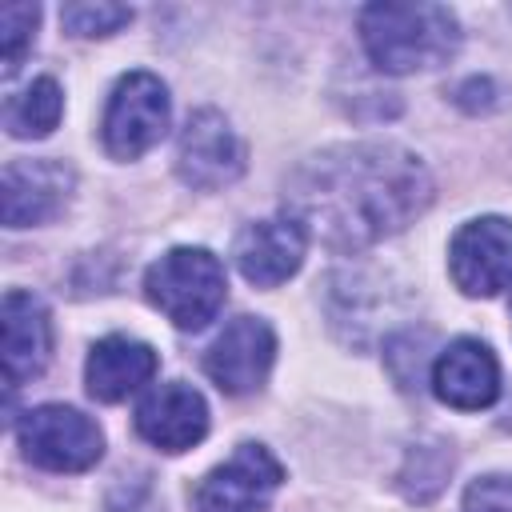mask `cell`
Returning a JSON list of instances; mask_svg holds the SVG:
<instances>
[{
  "mask_svg": "<svg viewBox=\"0 0 512 512\" xmlns=\"http://www.w3.org/2000/svg\"><path fill=\"white\" fill-rule=\"evenodd\" d=\"M428 204V168L420 156L388 140L324 148L284 184V216L340 252L368 248L408 228Z\"/></svg>",
  "mask_w": 512,
  "mask_h": 512,
  "instance_id": "1",
  "label": "cell"
},
{
  "mask_svg": "<svg viewBox=\"0 0 512 512\" xmlns=\"http://www.w3.org/2000/svg\"><path fill=\"white\" fill-rule=\"evenodd\" d=\"M360 40L380 72L440 68L460 48V24L444 4H368L360 8Z\"/></svg>",
  "mask_w": 512,
  "mask_h": 512,
  "instance_id": "2",
  "label": "cell"
},
{
  "mask_svg": "<svg viewBox=\"0 0 512 512\" xmlns=\"http://www.w3.org/2000/svg\"><path fill=\"white\" fill-rule=\"evenodd\" d=\"M144 292L176 328L196 332L224 308V264L208 248H172L144 272Z\"/></svg>",
  "mask_w": 512,
  "mask_h": 512,
  "instance_id": "3",
  "label": "cell"
},
{
  "mask_svg": "<svg viewBox=\"0 0 512 512\" xmlns=\"http://www.w3.org/2000/svg\"><path fill=\"white\" fill-rule=\"evenodd\" d=\"M16 436L24 456L48 472H84L104 456V432L96 428V420L68 404L28 408L16 424Z\"/></svg>",
  "mask_w": 512,
  "mask_h": 512,
  "instance_id": "4",
  "label": "cell"
},
{
  "mask_svg": "<svg viewBox=\"0 0 512 512\" xmlns=\"http://www.w3.org/2000/svg\"><path fill=\"white\" fill-rule=\"evenodd\" d=\"M168 132V88L152 72H128L116 80L104 108V148L116 160H136Z\"/></svg>",
  "mask_w": 512,
  "mask_h": 512,
  "instance_id": "5",
  "label": "cell"
},
{
  "mask_svg": "<svg viewBox=\"0 0 512 512\" xmlns=\"http://www.w3.org/2000/svg\"><path fill=\"white\" fill-rule=\"evenodd\" d=\"M280 480L284 468L264 444H240L192 488V512H268Z\"/></svg>",
  "mask_w": 512,
  "mask_h": 512,
  "instance_id": "6",
  "label": "cell"
},
{
  "mask_svg": "<svg viewBox=\"0 0 512 512\" xmlns=\"http://www.w3.org/2000/svg\"><path fill=\"white\" fill-rule=\"evenodd\" d=\"M448 268L464 296H496L512 284V220H468L448 244Z\"/></svg>",
  "mask_w": 512,
  "mask_h": 512,
  "instance_id": "7",
  "label": "cell"
},
{
  "mask_svg": "<svg viewBox=\"0 0 512 512\" xmlns=\"http://www.w3.org/2000/svg\"><path fill=\"white\" fill-rule=\"evenodd\" d=\"M176 172L188 188L212 192L244 172V144L216 108H196L176 144Z\"/></svg>",
  "mask_w": 512,
  "mask_h": 512,
  "instance_id": "8",
  "label": "cell"
},
{
  "mask_svg": "<svg viewBox=\"0 0 512 512\" xmlns=\"http://www.w3.org/2000/svg\"><path fill=\"white\" fill-rule=\"evenodd\" d=\"M276 360V332L260 316H236L204 352V372L228 396H248L268 380Z\"/></svg>",
  "mask_w": 512,
  "mask_h": 512,
  "instance_id": "9",
  "label": "cell"
},
{
  "mask_svg": "<svg viewBox=\"0 0 512 512\" xmlns=\"http://www.w3.org/2000/svg\"><path fill=\"white\" fill-rule=\"evenodd\" d=\"M72 168L60 160H8L0 176V200H4V224L8 228H32L48 224L64 212L72 196Z\"/></svg>",
  "mask_w": 512,
  "mask_h": 512,
  "instance_id": "10",
  "label": "cell"
},
{
  "mask_svg": "<svg viewBox=\"0 0 512 512\" xmlns=\"http://www.w3.org/2000/svg\"><path fill=\"white\" fill-rule=\"evenodd\" d=\"M304 248H308V232L292 216H272L240 228L232 244V260L248 284L276 288L288 276H296V268L304 264Z\"/></svg>",
  "mask_w": 512,
  "mask_h": 512,
  "instance_id": "11",
  "label": "cell"
},
{
  "mask_svg": "<svg viewBox=\"0 0 512 512\" xmlns=\"http://www.w3.org/2000/svg\"><path fill=\"white\" fill-rule=\"evenodd\" d=\"M432 392L440 404L460 412H480L500 396V364L484 340L460 336L440 348L432 364Z\"/></svg>",
  "mask_w": 512,
  "mask_h": 512,
  "instance_id": "12",
  "label": "cell"
},
{
  "mask_svg": "<svg viewBox=\"0 0 512 512\" xmlns=\"http://www.w3.org/2000/svg\"><path fill=\"white\" fill-rule=\"evenodd\" d=\"M136 432L160 452H188L208 432V404L192 384H156L136 404Z\"/></svg>",
  "mask_w": 512,
  "mask_h": 512,
  "instance_id": "13",
  "label": "cell"
},
{
  "mask_svg": "<svg viewBox=\"0 0 512 512\" xmlns=\"http://www.w3.org/2000/svg\"><path fill=\"white\" fill-rule=\"evenodd\" d=\"M4 380L8 388H20L24 380H36L52 356V316L40 296L12 288L4 296Z\"/></svg>",
  "mask_w": 512,
  "mask_h": 512,
  "instance_id": "14",
  "label": "cell"
},
{
  "mask_svg": "<svg viewBox=\"0 0 512 512\" xmlns=\"http://www.w3.org/2000/svg\"><path fill=\"white\" fill-rule=\"evenodd\" d=\"M160 360L144 340L132 336H104L92 344L88 364H84V380H88V396L100 404H116L124 396H132L136 388H144L156 376Z\"/></svg>",
  "mask_w": 512,
  "mask_h": 512,
  "instance_id": "15",
  "label": "cell"
},
{
  "mask_svg": "<svg viewBox=\"0 0 512 512\" xmlns=\"http://www.w3.org/2000/svg\"><path fill=\"white\" fill-rule=\"evenodd\" d=\"M64 112V92L52 76H36L28 88H20L16 96H8L4 104V128L16 140H40L60 124Z\"/></svg>",
  "mask_w": 512,
  "mask_h": 512,
  "instance_id": "16",
  "label": "cell"
},
{
  "mask_svg": "<svg viewBox=\"0 0 512 512\" xmlns=\"http://www.w3.org/2000/svg\"><path fill=\"white\" fill-rule=\"evenodd\" d=\"M132 20V8L124 4H108V0H96V4H64L60 8V24L72 32V36H112L120 32L124 24Z\"/></svg>",
  "mask_w": 512,
  "mask_h": 512,
  "instance_id": "17",
  "label": "cell"
},
{
  "mask_svg": "<svg viewBox=\"0 0 512 512\" xmlns=\"http://www.w3.org/2000/svg\"><path fill=\"white\" fill-rule=\"evenodd\" d=\"M36 20L40 8L36 4H4L0 8V48H4V72L12 76L24 60V52L36 40Z\"/></svg>",
  "mask_w": 512,
  "mask_h": 512,
  "instance_id": "18",
  "label": "cell"
},
{
  "mask_svg": "<svg viewBox=\"0 0 512 512\" xmlns=\"http://www.w3.org/2000/svg\"><path fill=\"white\" fill-rule=\"evenodd\" d=\"M464 512H512V476H480L464 492Z\"/></svg>",
  "mask_w": 512,
  "mask_h": 512,
  "instance_id": "19",
  "label": "cell"
},
{
  "mask_svg": "<svg viewBox=\"0 0 512 512\" xmlns=\"http://www.w3.org/2000/svg\"><path fill=\"white\" fill-rule=\"evenodd\" d=\"M108 512H160V500L152 492V484H120L108 496Z\"/></svg>",
  "mask_w": 512,
  "mask_h": 512,
  "instance_id": "20",
  "label": "cell"
},
{
  "mask_svg": "<svg viewBox=\"0 0 512 512\" xmlns=\"http://www.w3.org/2000/svg\"><path fill=\"white\" fill-rule=\"evenodd\" d=\"M508 316H512V304H508Z\"/></svg>",
  "mask_w": 512,
  "mask_h": 512,
  "instance_id": "21",
  "label": "cell"
}]
</instances>
